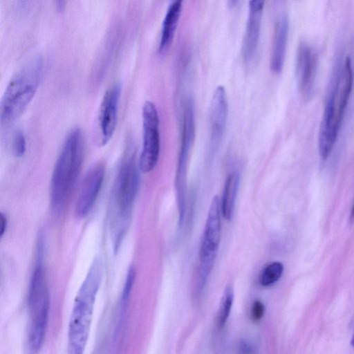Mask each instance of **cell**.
Here are the masks:
<instances>
[{"instance_id": "obj_24", "label": "cell", "mask_w": 354, "mask_h": 354, "mask_svg": "<svg viewBox=\"0 0 354 354\" xmlns=\"http://www.w3.org/2000/svg\"><path fill=\"white\" fill-rule=\"evenodd\" d=\"M350 221H351V222L354 221V203L352 206L351 211Z\"/></svg>"}, {"instance_id": "obj_22", "label": "cell", "mask_w": 354, "mask_h": 354, "mask_svg": "<svg viewBox=\"0 0 354 354\" xmlns=\"http://www.w3.org/2000/svg\"><path fill=\"white\" fill-rule=\"evenodd\" d=\"M264 312H265V306H264L263 304L259 300L255 301L253 303L252 308H251L252 319L254 321L260 320L263 317V316L264 315Z\"/></svg>"}, {"instance_id": "obj_10", "label": "cell", "mask_w": 354, "mask_h": 354, "mask_svg": "<svg viewBox=\"0 0 354 354\" xmlns=\"http://www.w3.org/2000/svg\"><path fill=\"white\" fill-rule=\"evenodd\" d=\"M121 85L115 82L104 94L96 119L97 143L105 145L112 138L117 124Z\"/></svg>"}, {"instance_id": "obj_7", "label": "cell", "mask_w": 354, "mask_h": 354, "mask_svg": "<svg viewBox=\"0 0 354 354\" xmlns=\"http://www.w3.org/2000/svg\"><path fill=\"white\" fill-rule=\"evenodd\" d=\"M196 136L195 109L191 96L185 98L183 104L180 142L178 156L175 187L178 208L186 209V175L190 153Z\"/></svg>"}, {"instance_id": "obj_4", "label": "cell", "mask_w": 354, "mask_h": 354, "mask_svg": "<svg viewBox=\"0 0 354 354\" xmlns=\"http://www.w3.org/2000/svg\"><path fill=\"white\" fill-rule=\"evenodd\" d=\"M100 279V267L95 263L75 297L68 325V354H84Z\"/></svg>"}, {"instance_id": "obj_8", "label": "cell", "mask_w": 354, "mask_h": 354, "mask_svg": "<svg viewBox=\"0 0 354 354\" xmlns=\"http://www.w3.org/2000/svg\"><path fill=\"white\" fill-rule=\"evenodd\" d=\"M140 182V176L133 157L123 164L117 178L115 202L118 210V230L115 244L120 245L124 234Z\"/></svg>"}, {"instance_id": "obj_21", "label": "cell", "mask_w": 354, "mask_h": 354, "mask_svg": "<svg viewBox=\"0 0 354 354\" xmlns=\"http://www.w3.org/2000/svg\"><path fill=\"white\" fill-rule=\"evenodd\" d=\"M136 271L133 267L129 269L126 281L124 283L123 291L122 293L121 302L122 305H125L129 298L132 287L135 281Z\"/></svg>"}, {"instance_id": "obj_11", "label": "cell", "mask_w": 354, "mask_h": 354, "mask_svg": "<svg viewBox=\"0 0 354 354\" xmlns=\"http://www.w3.org/2000/svg\"><path fill=\"white\" fill-rule=\"evenodd\" d=\"M228 115V100L224 86H218L212 96L209 109L208 151L215 153L219 147L226 129Z\"/></svg>"}, {"instance_id": "obj_12", "label": "cell", "mask_w": 354, "mask_h": 354, "mask_svg": "<svg viewBox=\"0 0 354 354\" xmlns=\"http://www.w3.org/2000/svg\"><path fill=\"white\" fill-rule=\"evenodd\" d=\"M317 55L306 42L299 43L295 60L298 88L304 97H308L313 91L317 67Z\"/></svg>"}, {"instance_id": "obj_2", "label": "cell", "mask_w": 354, "mask_h": 354, "mask_svg": "<svg viewBox=\"0 0 354 354\" xmlns=\"http://www.w3.org/2000/svg\"><path fill=\"white\" fill-rule=\"evenodd\" d=\"M42 246H37V262L28 292V318L24 343L26 354H38L44 344L48 324L50 297L42 263Z\"/></svg>"}, {"instance_id": "obj_9", "label": "cell", "mask_w": 354, "mask_h": 354, "mask_svg": "<svg viewBox=\"0 0 354 354\" xmlns=\"http://www.w3.org/2000/svg\"><path fill=\"white\" fill-rule=\"evenodd\" d=\"M142 147L139 158V169L144 173L152 171L156 166L160 149V120L157 108L147 100L142 111Z\"/></svg>"}, {"instance_id": "obj_25", "label": "cell", "mask_w": 354, "mask_h": 354, "mask_svg": "<svg viewBox=\"0 0 354 354\" xmlns=\"http://www.w3.org/2000/svg\"><path fill=\"white\" fill-rule=\"evenodd\" d=\"M65 1H57V6L59 8V10H62V8L64 7Z\"/></svg>"}, {"instance_id": "obj_16", "label": "cell", "mask_w": 354, "mask_h": 354, "mask_svg": "<svg viewBox=\"0 0 354 354\" xmlns=\"http://www.w3.org/2000/svg\"><path fill=\"white\" fill-rule=\"evenodd\" d=\"M182 8L183 1L180 0L172 1L169 3L162 21L158 46L159 53L163 54L170 48L177 29Z\"/></svg>"}, {"instance_id": "obj_26", "label": "cell", "mask_w": 354, "mask_h": 354, "mask_svg": "<svg viewBox=\"0 0 354 354\" xmlns=\"http://www.w3.org/2000/svg\"><path fill=\"white\" fill-rule=\"evenodd\" d=\"M351 344L353 347H354V333L352 336V338H351Z\"/></svg>"}, {"instance_id": "obj_19", "label": "cell", "mask_w": 354, "mask_h": 354, "mask_svg": "<svg viewBox=\"0 0 354 354\" xmlns=\"http://www.w3.org/2000/svg\"><path fill=\"white\" fill-rule=\"evenodd\" d=\"M283 265L279 261L268 264L261 272L259 283L262 286H269L277 282L282 275Z\"/></svg>"}, {"instance_id": "obj_1", "label": "cell", "mask_w": 354, "mask_h": 354, "mask_svg": "<svg viewBox=\"0 0 354 354\" xmlns=\"http://www.w3.org/2000/svg\"><path fill=\"white\" fill-rule=\"evenodd\" d=\"M353 84L351 59L346 56L326 99L318 136L320 157L330 156L337 140Z\"/></svg>"}, {"instance_id": "obj_20", "label": "cell", "mask_w": 354, "mask_h": 354, "mask_svg": "<svg viewBox=\"0 0 354 354\" xmlns=\"http://www.w3.org/2000/svg\"><path fill=\"white\" fill-rule=\"evenodd\" d=\"M26 150V140L24 132L18 129L12 138V151L16 157L24 156Z\"/></svg>"}, {"instance_id": "obj_23", "label": "cell", "mask_w": 354, "mask_h": 354, "mask_svg": "<svg viewBox=\"0 0 354 354\" xmlns=\"http://www.w3.org/2000/svg\"><path fill=\"white\" fill-rule=\"evenodd\" d=\"M7 227V218L3 213L0 214V236L2 237Z\"/></svg>"}, {"instance_id": "obj_13", "label": "cell", "mask_w": 354, "mask_h": 354, "mask_svg": "<svg viewBox=\"0 0 354 354\" xmlns=\"http://www.w3.org/2000/svg\"><path fill=\"white\" fill-rule=\"evenodd\" d=\"M264 1H250L248 15L241 44V55L245 62L249 63L254 58L259 42Z\"/></svg>"}, {"instance_id": "obj_18", "label": "cell", "mask_w": 354, "mask_h": 354, "mask_svg": "<svg viewBox=\"0 0 354 354\" xmlns=\"http://www.w3.org/2000/svg\"><path fill=\"white\" fill-rule=\"evenodd\" d=\"M233 301V288L231 286H227L223 291L217 315V326L219 329L223 328L227 321L231 312Z\"/></svg>"}, {"instance_id": "obj_3", "label": "cell", "mask_w": 354, "mask_h": 354, "mask_svg": "<svg viewBox=\"0 0 354 354\" xmlns=\"http://www.w3.org/2000/svg\"><path fill=\"white\" fill-rule=\"evenodd\" d=\"M84 141L81 129L73 128L67 133L55 165L50 187L52 209L62 213L70 198L83 160Z\"/></svg>"}, {"instance_id": "obj_6", "label": "cell", "mask_w": 354, "mask_h": 354, "mask_svg": "<svg viewBox=\"0 0 354 354\" xmlns=\"http://www.w3.org/2000/svg\"><path fill=\"white\" fill-rule=\"evenodd\" d=\"M221 202L215 196L211 202L199 250V266L196 290L200 292L213 268L218 252L221 231Z\"/></svg>"}, {"instance_id": "obj_17", "label": "cell", "mask_w": 354, "mask_h": 354, "mask_svg": "<svg viewBox=\"0 0 354 354\" xmlns=\"http://www.w3.org/2000/svg\"><path fill=\"white\" fill-rule=\"evenodd\" d=\"M239 183V174L233 172L228 175L224 184L221 209L223 217L227 221L233 216Z\"/></svg>"}, {"instance_id": "obj_15", "label": "cell", "mask_w": 354, "mask_h": 354, "mask_svg": "<svg viewBox=\"0 0 354 354\" xmlns=\"http://www.w3.org/2000/svg\"><path fill=\"white\" fill-rule=\"evenodd\" d=\"M288 30V16L286 12H283L278 17L276 21L270 54V66L272 71L275 73H280L283 66Z\"/></svg>"}, {"instance_id": "obj_14", "label": "cell", "mask_w": 354, "mask_h": 354, "mask_svg": "<svg viewBox=\"0 0 354 354\" xmlns=\"http://www.w3.org/2000/svg\"><path fill=\"white\" fill-rule=\"evenodd\" d=\"M104 167L98 164L86 174L75 205L76 216L84 218L92 209L102 187Z\"/></svg>"}, {"instance_id": "obj_5", "label": "cell", "mask_w": 354, "mask_h": 354, "mask_svg": "<svg viewBox=\"0 0 354 354\" xmlns=\"http://www.w3.org/2000/svg\"><path fill=\"white\" fill-rule=\"evenodd\" d=\"M42 73V60L35 57L11 78L1 101V127L12 124L22 114L37 90Z\"/></svg>"}]
</instances>
